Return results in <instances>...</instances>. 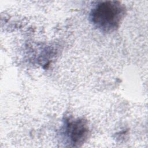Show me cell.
Segmentation results:
<instances>
[{"instance_id":"obj_1","label":"cell","mask_w":148,"mask_h":148,"mask_svg":"<svg viewBox=\"0 0 148 148\" xmlns=\"http://www.w3.org/2000/svg\"><path fill=\"white\" fill-rule=\"evenodd\" d=\"M125 13V6L119 1H102L91 9L90 19L98 30L110 33L119 28Z\"/></svg>"},{"instance_id":"obj_2","label":"cell","mask_w":148,"mask_h":148,"mask_svg":"<svg viewBox=\"0 0 148 148\" xmlns=\"http://www.w3.org/2000/svg\"><path fill=\"white\" fill-rule=\"evenodd\" d=\"M89 132L88 123L83 119L68 117L64 121L62 134L66 142L72 146H79L86 140Z\"/></svg>"}]
</instances>
